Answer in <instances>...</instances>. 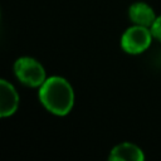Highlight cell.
Instances as JSON below:
<instances>
[{
  "label": "cell",
  "mask_w": 161,
  "mask_h": 161,
  "mask_svg": "<svg viewBox=\"0 0 161 161\" xmlns=\"http://www.w3.org/2000/svg\"><path fill=\"white\" fill-rule=\"evenodd\" d=\"M39 101L47 111L57 116L68 114L74 104L72 86L63 77H50L39 87Z\"/></svg>",
  "instance_id": "cell-1"
},
{
  "label": "cell",
  "mask_w": 161,
  "mask_h": 161,
  "mask_svg": "<svg viewBox=\"0 0 161 161\" xmlns=\"http://www.w3.org/2000/svg\"><path fill=\"white\" fill-rule=\"evenodd\" d=\"M15 77L28 87H40L45 82L44 67L30 57H21L14 63Z\"/></svg>",
  "instance_id": "cell-2"
},
{
  "label": "cell",
  "mask_w": 161,
  "mask_h": 161,
  "mask_svg": "<svg viewBox=\"0 0 161 161\" xmlns=\"http://www.w3.org/2000/svg\"><path fill=\"white\" fill-rule=\"evenodd\" d=\"M152 36L148 28L135 24L122 34L121 47L128 54H140L150 47Z\"/></svg>",
  "instance_id": "cell-3"
},
{
  "label": "cell",
  "mask_w": 161,
  "mask_h": 161,
  "mask_svg": "<svg viewBox=\"0 0 161 161\" xmlns=\"http://www.w3.org/2000/svg\"><path fill=\"white\" fill-rule=\"evenodd\" d=\"M19 106V96L13 84L8 80H0V116L9 117L15 113Z\"/></svg>",
  "instance_id": "cell-4"
},
{
  "label": "cell",
  "mask_w": 161,
  "mask_h": 161,
  "mask_svg": "<svg viewBox=\"0 0 161 161\" xmlns=\"http://www.w3.org/2000/svg\"><path fill=\"white\" fill-rule=\"evenodd\" d=\"M128 16L132 20L133 24L136 25H141V26H146V28H151L152 24L156 20V15L153 9L142 1H137L133 3L130 9H128Z\"/></svg>",
  "instance_id": "cell-5"
},
{
  "label": "cell",
  "mask_w": 161,
  "mask_h": 161,
  "mask_svg": "<svg viewBox=\"0 0 161 161\" xmlns=\"http://www.w3.org/2000/svg\"><path fill=\"white\" fill-rule=\"evenodd\" d=\"M108 158L112 161H143L145 155L138 146L130 142H123L111 150Z\"/></svg>",
  "instance_id": "cell-6"
},
{
  "label": "cell",
  "mask_w": 161,
  "mask_h": 161,
  "mask_svg": "<svg viewBox=\"0 0 161 161\" xmlns=\"http://www.w3.org/2000/svg\"><path fill=\"white\" fill-rule=\"evenodd\" d=\"M151 33L153 35V38H156L158 42H161V15L156 18L155 23L151 26Z\"/></svg>",
  "instance_id": "cell-7"
}]
</instances>
